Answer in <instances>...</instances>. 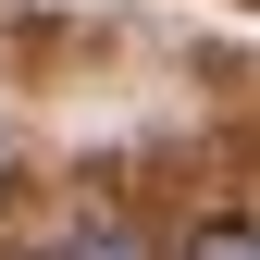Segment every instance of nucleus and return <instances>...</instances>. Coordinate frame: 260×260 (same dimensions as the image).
<instances>
[{"mask_svg":"<svg viewBox=\"0 0 260 260\" xmlns=\"http://www.w3.org/2000/svg\"><path fill=\"white\" fill-rule=\"evenodd\" d=\"M62 260H149V236H137V223H75V236H62Z\"/></svg>","mask_w":260,"mask_h":260,"instance_id":"obj_1","label":"nucleus"},{"mask_svg":"<svg viewBox=\"0 0 260 260\" xmlns=\"http://www.w3.org/2000/svg\"><path fill=\"white\" fill-rule=\"evenodd\" d=\"M186 260H260V248H248V211H211L199 236H186Z\"/></svg>","mask_w":260,"mask_h":260,"instance_id":"obj_2","label":"nucleus"},{"mask_svg":"<svg viewBox=\"0 0 260 260\" xmlns=\"http://www.w3.org/2000/svg\"><path fill=\"white\" fill-rule=\"evenodd\" d=\"M0 260H13V248H0Z\"/></svg>","mask_w":260,"mask_h":260,"instance_id":"obj_3","label":"nucleus"}]
</instances>
